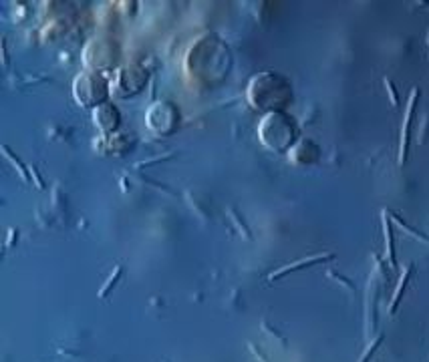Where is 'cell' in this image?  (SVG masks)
Wrapping results in <instances>:
<instances>
[{"label":"cell","mask_w":429,"mask_h":362,"mask_svg":"<svg viewBox=\"0 0 429 362\" xmlns=\"http://www.w3.org/2000/svg\"><path fill=\"white\" fill-rule=\"evenodd\" d=\"M381 226H383V235H385V258L389 262V266L395 270L397 268V256H395V239H393V229H391V222H389V211L383 209L381 214Z\"/></svg>","instance_id":"obj_3"},{"label":"cell","mask_w":429,"mask_h":362,"mask_svg":"<svg viewBox=\"0 0 429 362\" xmlns=\"http://www.w3.org/2000/svg\"><path fill=\"white\" fill-rule=\"evenodd\" d=\"M427 46H429V30H427Z\"/></svg>","instance_id":"obj_13"},{"label":"cell","mask_w":429,"mask_h":362,"mask_svg":"<svg viewBox=\"0 0 429 362\" xmlns=\"http://www.w3.org/2000/svg\"><path fill=\"white\" fill-rule=\"evenodd\" d=\"M381 342H383V334H381V336H377V338H375V340H373V342H371L369 346H367V350L363 352V356L359 358V362H369V358H371V354H373V352L377 350V346H379Z\"/></svg>","instance_id":"obj_8"},{"label":"cell","mask_w":429,"mask_h":362,"mask_svg":"<svg viewBox=\"0 0 429 362\" xmlns=\"http://www.w3.org/2000/svg\"><path fill=\"white\" fill-rule=\"evenodd\" d=\"M393 220H395V224H399V226H401V227H403L405 231H409V233H411L413 237H417V239L425 241V244H429V237H427V235H423L421 231H417V229H413L411 226H407V224H405V222H403V220H401L399 216H393Z\"/></svg>","instance_id":"obj_7"},{"label":"cell","mask_w":429,"mask_h":362,"mask_svg":"<svg viewBox=\"0 0 429 362\" xmlns=\"http://www.w3.org/2000/svg\"><path fill=\"white\" fill-rule=\"evenodd\" d=\"M332 258H334L332 254H321V256H311V258L296 260V262H292V264H288V266H284V268H280V270H276V272H272V274L268 276V280H270V282L280 280L282 276L290 274V272H296V270H302V268H309V266H315V264H321V262L332 260Z\"/></svg>","instance_id":"obj_2"},{"label":"cell","mask_w":429,"mask_h":362,"mask_svg":"<svg viewBox=\"0 0 429 362\" xmlns=\"http://www.w3.org/2000/svg\"><path fill=\"white\" fill-rule=\"evenodd\" d=\"M28 171H30V177H35V185H37L39 189H43L45 185H43V179H41V175H39L37 167H28Z\"/></svg>","instance_id":"obj_12"},{"label":"cell","mask_w":429,"mask_h":362,"mask_svg":"<svg viewBox=\"0 0 429 362\" xmlns=\"http://www.w3.org/2000/svg\"><path fill=\"white\" fill-rule=\"evenodd\" d=\"M121 276H123V268L121 266H115V270H113V274L109 276V280H107V284L101 288V292H99V298H107V294L111 292V288H115V284L121 280Z\"/></svg>","instance_id":"obj_6"},{"label":"cell","mask_w":429,"mask_h":362,"mask_svg":"<svg viewBox=\"0 0 429 362\" xmlns=\"http://www.w3.org/2000/svg\"><path fill=\"white\" fill-rule=\"evenodd\" d=\"M383 85H385V89H387V95H389V101H391V105L393 107H397L399 105V97H397V90H395V87H393V83H391V79H383Z\"/></svg>","instance_id":"obj_9"},{"label":"cell","mask_w":429,"mask_h":362,"mask_svg":"<svg viewBox=\"0 0 429 362\" xmlns=\"http://www.w3.org/2000/svg\"><path fill=\"white\" fill-rule=\"evenodd\" d=\"M328 276H330V278H336V280H339V282H341L345 288H349L351 292H355V284H351V280H347V278L339 276V274H336V272H328Z\"/></svg>","instance_id":"obj_11"},{"label":"cell","mask_w":429,"mask_h":362,"mask_svg":"<svg viewBox=\"0 0 429 362\" xmlns=\"http://www.w3.org/2000/svg\"><path fill=\"white\" fill-rule=\"evenodd\" d=\"M411 274H413V262H409V264L405 266L403 274H401V278H399V284H397V288H395V292H393L391 304H389V314H395V308L399 306V302H401V296H403V292H405V288H407V282H409Z\"/></svg>","instance_id":"obj_4"},{"label":"cell","mask_w":429,"mask_h":362,"mask_svg":"<svg viewBox=\"0 0 429 362\" xmlns=\"http://www.w3.org/2000/svg\"><path fill=\"white\" fill-rule=\"evenodd\" d=\"M2 151H4V157H6V159L16 167V171L20 173V177H22L24 181H28V179H30V171H28V167H26L18 157H14V153H12V151H10L6 145H2Z\"/></svg>","instance_id":"obj_5"},{"label":"cell","mask_w":429,"mask_h":362,"mask_svg":"<svg viewBox=\"0 0 429 362\" xmlns=\"http://www.w3.org/2000/svg\"><path fill=\"white\" fill-rule=\"evenodd\" d=\"M228 214H230V216H232V220H234V222H236V226H238V229H240V231H242V233H244V237H250V229H248V227H246V226H244V222H240V218H238V216H236V211H234V209H232V207H230V209H228Z\"/></svg>","instance_id":"obj_10"},{"label":"cell","mask_w":429,"mask_h":362,"mask_svg":"<svg viewBox=\"0 0 429 362\" xmlns=\"http://www.w3.org/2000/svg\"><path fill=\"white\" fill-rule=\"evenodd\" d=\"M417 97H419V89H413L407 107H405V115H403V125H401V141H399V165H405L407 159V147H409V129H411V119H413V111L417 105Z\"/></svg>","instance_id":"obj_1"}]
</instances>
